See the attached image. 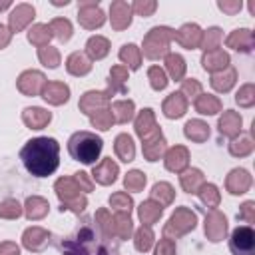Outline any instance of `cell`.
Segmentation results:
<instances>
[{"mask_svg": "<svg viewBox=\"0 0 255 255\" xmlns=\"http://www.w3.org/2000/svg\"><path fill=\"white\" fill-rule=\"evenodd\" d=\"M116 151H118V155L124 161H131L133 159V143H131V137L126 135V133L118 135V139H116Z\"/></svg>", "mask_w": 255, "mask_h": 255, "instance_id": "obj_11", "label": "cell"}, {"mask_svg": "<svg viewBox=\"0 0 255 255\" xmlns=\"http://www.w3.org/2000/svg\"><path fill=\"white\" fill-rule=\"evenodd\" d=\"M231 126H235V129H237V128L241 126V118H237V116H233V114H229V112H227V114L219 120V129H221V133H227V135L235 133Z\"/></svg>", "mask_w": 255, "mask_h": 255, "instance_id": "obj_22", "label": "cell"}, {"mask_svg": "<svg viewBox=\"0 0 255 255\" xmlns=\"http://www.w3.org/2000/svg\"><path fill=\"white\" fill-rule=\"evenodd\" d=\"M129 6L126 2H116L112 4V24L116 28H124L129 24Z\"/></svg>", "mask_w": 255, "mask_h": 255, "instance_id": "obj_8", "label": "cell"}, {"mask_svg": "<svg viewBox=\"0 0 255 255\" xmlns=\"http://www.w3.org/2000/svg\"><path fill=\"white\" fill-rule=\"evenodd\" d=\"M205 233L211 237V241H219L225 233V217L219 213H211L209 223H205Z\"/></svg>", "mask_w": 255, "mask_h": 255, "instance_id": "obj_7", "label": "cell"}, {"mask_svg": "<svg viewBox=\"0 0 255 255\" xmlns=\"http://www.w3.org/2000/svg\"><path fill=\"white\" fill-rule=\"evenodd\" d=\"M40 58L46 62V66H50V68H56L58 66V52L54 50V48H48V52H46V48H42L40 50Z\"/></svg>", "mask_w": 255, "mask_h": 255, "instance_id": "obj_30", "label": "cell"}, {"mask_svg": "<svg viewBox=\"0 0 255 255\" xmlns=\"http://www.w3.org/2000/svg\"><path fill=\"white\" fill-rule=\"evenodd\" d=\"M62 249H66V255H88L82 247H78V245H74V243H64Z\"/></svg>", "mask_w": 255, "mask_h": 255, "instance_id": "obj_36", "label": "cell"}, {"mask_svg": "<svg viewBox=\"0 0 255 255\" xmlns=\"http://www.w3.org/2000/svg\"><path fill=\"white\" fill-rule=\"evenodd\" d=\"M110 203H118V207L120 209H131V199L128 197V195H124V193H118V195H114L112 199H110Z\"/></svg>", "mask_w": 255, "mask_h": 255, "instance_id": "obj_33", "label": "cell"}, {"mask_svg": "<svg viewBox=\"0 0 255 255\" xmlns=\"http://www.w3.org/2000/svg\"><path fill=\"white\" fill-rule=\"evenodd\" d=\"M217 100H213V98H203V100H199L197 102V110L201 112V114H215V110H217Z\"/></svg>", "mask_w": 255, "mask_h": 255, "instance_id": "obj_29", "label": "cell"}, {"mask_svg": "<svg viewBox=\"0 0 255 255\" xmlns=\"http://www.w3.org/2000/svg\"><path fill=\"white\" fill-rule=\"evenodd\" d=\"M118 221H120V235L122 237H128L129 235V231H131V221H129V217H126V215H118Z\"/></svg>", "mask_w": 255, "mask_h": 255, "instance_id": "obj_34", "label": "cell"}, {"mask_svg": "<svg viewBox=\"0 0 255 255\" xmlns=\"http://www.w3.org/2000/svg\"><path fill=\"white\" fill-rule=\"evenodd\" d=\"M20 251H18V247L14 245V243H4V245H0V255H18Z\"/></svg>", "mask_w": 255, "mask_h": 255, "instance_id": "obj_38", "label": "cell"}, {"mask_svg": "<svg viewBox=\"0 0 255 255\" xmlns=\"http://www.w3.org/2000/svg\"><path fill=\"white\" fill-rule=\"evenodd\" d=\"M78 18L86 28H96V26H100L104 22V12L96 4H82Z\"/></svg>", "mask_w": 255, "mask_h": 255, "instance_id": "obj_4", "label": "cell"}, {"mask_svg": "<svg viewBox=\"0 0 255 255\" xmlns=\"http://www.w3.org/2000/svg\"><path fill=\"white\" fill-rule=\"evenodd\" d=\"M199 38H201V32H199V28L195 26V24H187V26H183L179 32H177V40L183 44V46H195L197 42H199Z\"/></svg>", "mask_w": 255, "mask_h": 255, "instance_id": "obj_10", "label": "cell"}, {"mask_svg": "<svg viewBox=\"0 0 255 255\" xmlns=\"http://www.w3.org/2000/svg\"><path fill=\"white\" fill-rule=\"evenodd\" d=\"M116 173H118V165L112 161V159H104L96 169H94V177L100 181V183H110L116 179Z\"/></svg>", "mask_w": 255, "mask_h": 255, "instance_id": "obj_6", "label": "cell"}, {"mask_svg": "<svg viewBox=\"0 0 255 255\" xmlns=\"http://www.w3.org/2000/svg\"><path fill=\"white\" fill-rule=\"evenodd\" d=\"M151 229L149 227H141L139 231H137V235H135V247L139 249V251H147L149 249V245H151Z\"/></svg>", "mask_w": 255, "mask_h": 255, "instance_id": "obj_25", "label": "cell"}, {"mask_svg": "<svg viewBox=\"0 0 255 255\" xmlns=\"http://www.w3.org/2000/svg\"><path fill=\"white\" fill-rule=\"evenodd\" d=\"M209 131H207V126H203L201 122H189L187 126H185V135L187 137H191V139H203L205 135H207Z\"/></svg>", "mask_w": 255, "mask_h": 255, "instance_id": "obj_20", "label": "cell"}, {"mask_svg": "<svg viewBox=\"0 0 255 255\" xmlns=\"http://www.w3.org/2000/svg\"><path fill=\"white\" fill-rule=\"evenodd\" d=\"M167 68H169V72H171V76L173 78H181L183 76V70H185V66H183V60H181V56H177V54H171V56H167Z\"/></svg>", "mask_w": 255, "mask_h": 255, "instance_id": "obj_24", "label": "cell"}, {"mask_svg": "<svg viewBox=\"0 0 255 255\" xmlns=\"http://www.w3.org/2000/svg\"><path fill=\"white\" fill-rule=\"evenodd\" d=\"M44 98L50 100L52 104H60L68 100V88L64 84H48V88L44 90Z\"/></svg>", "mask_w": 255, "mask_h": 255, "instance_id": "obj_12", "label": "cell"}, {"mask_svg": "<svg viewBox=\"0 0 255 255\" xmlns=\"http://www.w3.org/2000/svg\"><path fill=\"white\" fill-rule=\"evenodd\" d=\"M219 8H221V10H227V12H237V10L241 8V4H239V2H235V4H225V2H221Z\"/></svg>", "mask_w": 255, "mask_h": 255, "instance_id": "obj_39", "label": "cell"}, {"mask_svg": "<svg viewBox=\"0 0 255 255\" xmlns=\"http://www.w3.org/2000/svg\"><path fill=\"white\" fill-rule=\"evenodd\" d=\"M68 70L72 74H86L90 70V60L84 54H72L68 60Z\"/></svg>", "mask_w": 255, "mask_h": 255, "instance_id": "obj_15", "label": "cell"}, {"mask_svg": "<svg viewBox=\"0 0 255 255\" xmlns=\"http://www.w3.org/2000/svg\"><path fill=\"white\" fill-rule=\"evenodd\" d=\"M24 120H26V124L32 126L34 129H40L44 124L50 122V114L44 112V110H40V108H28V110L24 112Z\"/></svg>", "mask_w": 255, "mask_h": 255, "instance_id": "obj_9", "label": "cell"}, {"mask_svg": "<svg viewBox=\"0 0 255 255\" xmlns=\"http://www.w3.org/2000/svg\"><path fill=\"white\" fill-rule=\"evenodd\" d=\"M0 215L16 217V215H20V205H18L16 201H6V203L0 207Z\"/></svg>", "mask_w": 255, "mask_h": 255, "instance_id": "obj_31", "label": "cell"}, {"mask_svg": "<svg viewBox=\"0 0 255 255\" xmlns=\"http://www.w3.org/2000/svg\"><path fill=\"white\" fill-rule=\"evenodd\" d=\"M102 147H104L102 137L92 131H76L68 141L70 155L82 163H94L100 157Z\"/></svg>", "mask_w": 255, "mask_h": 255, "instance_id": "obj_2", "label": "cell"}, {"mask_svg": "<svg viewBox=\"0 0 255 255\" xmlns=\"http://www.w3.org/2000/svg\"><path fill=\"white\" fill-rule=\"evenodd\" d=\"M159 215H161V207H159V205H153L151 201L141 203V207H139V217H141L143 223H153Z\"/></svg>", "mask_w": 255, "mask_h": 255, "instance_id": "obj_16", "label": "cell"}, {"mask_svg": "<svg viewBox=\"0 0 255 255\" xmlns=\"http://www.w3.org/2000/svg\"><path fill=\"white\" fill-rule=\"evenodd\" d=\"M185 163H187V151H185L183 147H175V149H171V151L167 153L165 165H167L171 171H179Z\"/></svg>", "mask_w": 255, "mask_h": 255, "instance_id": "obj_13", "label": "cell"}, {"mask_svg": "<svg viewBox=\"0 0 255 255\" xmlns=\"http://www.w3.org/2000/svg\"><path fill=\"white\" fill-rule=\"evenodd\" d=\"M143 183H145V175H143L141 171H129L128 177H126V187H128V189L137 191V189L143 187Z\"/></svg>", "mask_w": 255, "mask_h": 255, "instance_id": "obj_26", "label": "cell"}, {"mask_svg": "<svg viewBox=\"0 0 255 255\" xmlns=\"http://www.w3.org/2000/svg\"><path fill=\"white\" fill-rule=\"evenodd\" d=\"M165 116L167 118H179L181 114H183V110H185V102L181 100V96L179 94H171V98L165 102Z\"/></svg>", "mask_w": 255, "mask_h": 255, "instance_id": "obj_14", "label": "cell"}, {"mask_svg": "<svg viewBox=\"0 0 255 255\" xmlns=\"http://www.w3.org/2000/svg\"><path fill=\"white\" fill-rule=\"evenodd\" d=\"M147 124H153L151 110H143V114L139 116V120H137V124H135V129H137V133H139L141 137H143V135H147V131H149Z\"/></svg>", "mask_w": 255, "mask_h": 255, "instance_id": "obj_27", "label": "cell"}, {"mask_svg": "<svg viewBox=\"0 0 255 255\" xmlns=\"http://www.w3.org/2000/svg\"><path fill=\"white\" fill-rule=\"evenodd\" d=\"M149 78H151V86H153L155 90H161V88H165V84H167L165 74H163L159 68H151V70H149Z\"/></svg>", "mask_w": 255, "mask_h": 255, "instance_id": "obj_28", "label": "cell"}, {"mask_svg": "<svg viewBox=\"0 0 255 255\" xmlns=\"http://www.w3.org/2000/svg\"><path fill=\"white\" fill-rule=\"evenodd\" d=\"M229 62L227 54L225 52H215V54H205L203 56V66L205 70H213V68H221Z\"/></svg>", "mask_w": 255, "mask_h": 255, "instance_id": "obj_18", "label": "cell"}, {"mask_svg": "<svg viewBox=\"0 0 255 255\" xmlns=\"http://www.w3.org/2000/svg\"><path fill=\"white\" fill-rule=\"evenodd\" d=\"M88 52L94 56V58H104L108 54V40L96 36V38H90L88 40Z\"/></svg>", "mask_w": 255, "mask_h": 255, "instance_id": "obj_17", "label": "cell"}, {"mask_svg": "<svg viewBox=\"0 0 255 255\" xmlns=\"http://www.w3.org/2000/svg\"><path fill=\"white\" fill-rule=\"evenodd\" d=\"M116 110H122V114L118 116V120H120V122H126V120L131 118L133 104H131V102H120V104H116Z\"/></svg>", "mask_w": 255, "mask_h": 255, "instance_id": "obj_32", "label": "cell"}, {"mask_svg": "<svg viewBox=\"0 0 255 255\" xmlns=\"http://www.w3.org/2000/svg\"><path fill=\"white\" fill-rule=\"evenodd\" d=\"M8 38H10V34H8V32H6V28L0 24V48H2V46L8 42Z\"/></svg>", "mask_w": 255, "mask_h": 255, "instance_id": "obj_40", "label": "cell"}, {"mask_svg": "<svg viewBox=\"0 0 255 255\" xmlns=\"http://www.w3.org/2000/svg\"><path fill=\"white\" fill-rule=\"evenodd\" d=\"M120 58H122L124 62H129L131 68H137V66H139V54H137V48H135L133 44L124 46L122 52H120Z\"/></svg>", "mask_w": 255, "mask_h": 255, "instance_id": "obj_23", "label": "cell"}, {"mask_svg": "<svg viewBox=\"0 0 255 255\" xmlns=\"http://www.w3.org/2000/svg\"><path fill=\"white\" fill-rule=\"evenodd\" d=\"M133 8H135L139 14L147 16V14H151V12L155 10V2H149V4H141V2H137V4H133Z\"/></svg>", "mask_w": 255, "mask_h": 255, "instance_id": "obj_35", "label": "cell"}, {"mask_svg": "<svg viewBox=\"0 0 255 255\" xmlns=\"http://www.w3.org/2000/svg\"><path fill=\"white\" fill-rule=\"evenodd\" d=\"M229 247L235 255H253V251H255V233H253V229L247 227V225L237 227L231 233Z\"/></svg>", "mask_w": 255, "mask_h": 255, "instance_id": "obj_3", "label": "cell"}, {"mask_svg": "<svg viewBox=\"0 0 255 255\" xmlns=\"http://www.w3.org/2000/svg\"><path fill=\"white\" fill-rule=\"evenodd\" d=\"M20 159L28 173L36 177L52 175L60 165V143L54 137L28 139L20 151Z\"/></svg>", "mask_w": 255, "mask_h": 255, "instance_id": "obj_1", "label": "cell"}, {"mask_svg": "<svg viewBox=\"0 0 255 255\" xmlns=\"http://www.w3.org/2000/svg\"><path fill=\"white\" fill-rule=\"evenodd\" d=\"M32 16H34V8L32 6H28V4L16 6L14 12L10 14V26H12V30H20Z\"/></svg>", "mask_w": 255, "mask_h": 255, "instance_id": "obj_5", "label": "cell"}, {"mask_svg": "<svg viewBox=\"0 0 255 255\" xmlns=\"http://www.w3.org/2000/svg\"><path fill=\"white\" fill-rule=\"evenodd\" d=\"M50 30L56 32V36H58L60 40H68V38L72 36V26H70V22H68V20H62V18L54 20V22L50 24Z\"/></svg>", "mask_w": 255, "mask_h": 255, "instance_id": "obj_21", "label": "cell"}, {"mask_svg": "<svg viewBox=\"0 0 255 255\" xmlns=\"http://www.w3.org/2000/svg\"><path fill=\"white\" fill-rule=\"evenodd\" d=\"M155 255H173V245L169 241H161L157 251H155Z\"/></svg>", "mask_w": 255, "mask_h": 255, "instance_id": "obj_37", "label": "cell"}, {"mask_svg": "<svg viewBox=\"0 0 255 255\" xmlns=\"http://www.w3.org/2000/svg\"><path fill=\"white\" fill-rule=\"evenodd\" d=\"M50 36H52V30H50V26H44V24H36L28 34L30 42H34V44H42V42L50 40Z\"/></svg>", "mask_w": 255, "mask_h": 255, "instance_id": "obj_19", "label": "cell"}]
</instances>
